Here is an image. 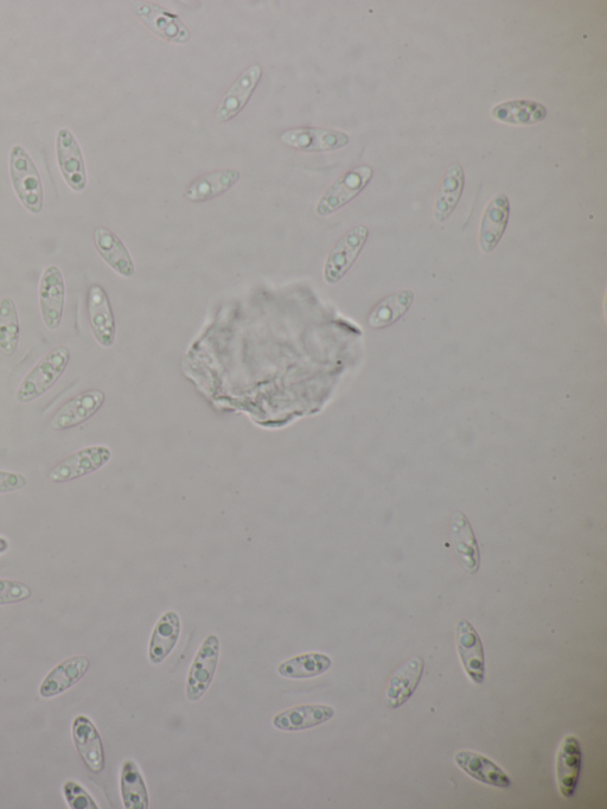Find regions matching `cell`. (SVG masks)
<instances>
[{
	"instance_id": "obj_3",
	"label": "cell",
	"mask_w": 607,
	"mask_h": 809,
	"mask_svg": "<svg viewBox=\"0 0 607 809\" xmlns=\"http://www.w3.org/2000/svg\"><path fill=\"white\" fill-rule=\"evenodd\" d=\"M374 171L368 165H361L348 171L325 191L316 207L319 216H328L353 201L372 181Z\"/></svg>"
},
{
	"instance_id": "obj_35",
	"label": "cell",
	"mask_w": 607,
	"mask_h": 809,
	"mask_svg": "<svg viewBox=\"0 0 607 809\" xmlns=\"http://www.w3.org/2000/svg\"><path fill=\"white\" fill-rule=\"evenodd\" d=\"M10 549V543L3 537H0V554L5 553Z\"/></svg>"
},
{
	"instance_id": "obj_16",
	"label": "cell",
	"mask_w": 607,
	"mask_h": 809,
	"mask_svg": "<svg viewBox=\"0 0 607 809\" xmlns=\"http://www.w3.org/2000/svg\"><path fill=\"white\" fill-rule=\"evenodd\" d=\"M89 667H91V661L87 656L78 655L62 661L44 678L40 687L41 696L51 698L66 692L85 677Z\"/></svg>"
},
{
	"instance_id": "obj_1",
	"label": "cell",
	"mask_w": 607,
	"mask_h": 809,
	"mask_svg": "<svg viewBox=\"0 0 607 809\" xmlns=\"http://www.w3.org/2000/svg\"><path fill=\"white\" fill-rule=\"evenodd\" d=\"M70 361V350L65 346L54 348L27 374L19 385L16 399L27 404L46 394L60 380Z\"/></svg>"
},
{
	"instance_id": "obj_7",
	"label": "cell",
	"mask_w": 607,
	"mask_h": 809,
	"mask_svg": "<svg viewBox=\"0 0 607 809\" xmlns=\"http://www.w3.org/2000/svg\"><path fill=\"white\" fill-rule=\"evenodd\" d=\"M111 457V450L102 445L76 451L50 470V480L63 483L81 479L104 467Z\"/></svg>"
},
{
	"instance_id": "obj_23",
	"label": "cell",
	"mask_w": 607,
	"mask_h": 809,
	"mask_svg": "<svg viewBox=\"0 0 607 809\" xmlns=\"http://www.w3.org/2000/svg\"><path fill=\"white\" fill-rule=\"evenodd\" d=\"M94 244L102 259L120 276L130 278L136 272L129 250L110 229L99 227L94 232Z\"/></svg>"
},
{
	"instance_id": "obj_14",
	"label": "cell",
	"mask_w": 607,
	"mask_h": 809,
	"mask_svg": "<svg viewBox=\"0 0 607 809\" xmlns=\"http://www.w3.org/2000/svg\"><path fill=\"white\" fill-rule=\"evenodd\" d=\"M261 75H263V69L259 65L249 67L245 73H242L220 100L215 114L217 121L226 123L244 110L247 101L252 97L254 89L259 84Z\"/></svg>"
},
{
	"instance_id": "obj_25",
	"label": "cell",
	"mask_w": 607,
	"mask_h": 809,
	"mask_svg": "<svg viewBox=\"0 0 607 809\" xmlns=\"http://www.w3.org/2000/svg\"><path fill=\"white\" fill-rule=\"evenodd\" d=\"M465 184V175L462 165L455 163L450 165L440 184L436 206H434V219L439 222L445 221L456 209L460 197H462Z\"/></svg>"
},
{
	"instance_id": "obj_15",
	"label": "cell",
	"mask_w": 607,
	"mask_h": 809,
	"mask_svg": "<svg viewBox=\"0 0 607 809\" xmlns=\"http://www.w3.org/2000/svg\"><path fill=\"white\" fill-rule=\"evenodd\" d=\"M73 741L82 761L93 773H101L105 769L104 744L91 719L79 716L73 723Z\"/></svg>"
},
{
	"instance_id": "obj_28",
	"label": "cell",
	"mask_w": 607,
	"mask_h": 809,
	"mask_svg": "<svg viewBox=\"0 0 607 809\" xmlns=\"http://www.w3.org/2000/svg\"><path fill=\"white\" fill-rule=\"evenodd\" d=\"M491 116L504 124L528 126L545 120L547 108L535 101L513 100L494 107Z\"/></svg>"
},
{
	"instance_id": "obj_6",
	"label": "cell",
	"mask_w": 607,
	"mask_h": 809,
	"mask_svg": "<svg viewBox=\"0 0 607 809\" xmlns=\"http://www.w3.org/2000/svg\"><path fill=\"white\" fill-rule=\"evenodd\" d=\"M41 315L44 324L50 330L61 326L66 304V285L59 266L51 265L44 270L40 289Z\"/></svg>"
},
{
	"instance_id": "obj_34",
	"label": "cell",
	"mask_w": 607,
	"mask_h": 809,
	"mask_svg": "<svg viewBox=\"0 0 607 809\" xmlns=\"http://www.w3.org/2000/svg\"><path fill=\"white\" fill-rule=\"evenodd\" d=\"M27 477L12 471L0 470V494L15 492L27 486Z\"/></svg>"
},
{
	"instance_id": "obj_24",
	"label": "cell",
	"mask_w": 607,
	"mask_h": 809,
	"mask_svg": "<svg viewBox=\"0 0 607 809\" xmlns=\"http://www.w3.org/2000/svg\"><path fill=\"white\" fill-rule=\"evenodd\" d=\"M181 635V619L175 611H168L156 624L150 640L149 658L158 665L174 651Z\"/></svg>"
},
{
	"instance_id": "obj_18",
	"label": "cell",
	"mask_w": 607,
	"mask_h": 809,
	"mask_svg": "<svg viewBox=\"0 0 607 809\" xmlns=\"http://www.w3.org/2000/svg\"><path fill=\"white\" fill-rule=\"evenodd\" d=\"M424 667L423 659L414 658L395 671L386 691L385 702L389 709H398L412 697L423 677Z\"/></svg>"
},
{
	"instance_id": "obj_22",
	"label": "cell",
	"mask_w": 607,
	"mask_h": 809,
	"mask_svg": "<svg viewBox=\"0 0 607 809\" xmlns=\"http://www.w3.org/2000/svg\"><path fill=\"white\" fill-rule=\"evenodd\" d=\"M452 539L460 565L470 575H476L481 564V554L468 517L462 512L453 515Z\"/></svg>"
},
{
	"instance_id": "obj_20",
	"label": "cell",
	"mask_w": 607,
	"mask_h": 809,
	"mask_svg": "<svg viewBox=\"0 0 607 809\" xmlns=\"http://www.w3.org/2000/svg\"><path fill=\"white\" fill-rule=\"evenodd\" d=\"M458 767L472 779L497 788H509L510 777L488 757L475 751L462 750L455 755Z\"/></svg>"
},
{
	"instance_id": "obj_13",
	"label": "cell",
	"mask_w": 607,
	"mask_h": 809,
	"mask_svg": "<svg viewBox=\"0 0 607 809\" xmlns=\"http://www.w3.org/2000/svg\"><path fill=\"white\" fill-rule=\"evenodd\" d=\"M460 661L470 679L476 684L485 680V655L481 637L468 620H460L456 628Z\"/></svg>"
},
{
	"instance_id": "obj_33",
	"label": "cell",
	"mask_w": 607,
	"mask_h": 809,
	"mask_svg": "<svg viewBox=\"0 0 607 809\" xmlns=\"http://www.w3.org/2000/svg\"><path fill=\"white\" fill-rule=\"evenodd\" d=\"M30 597L31 589L27 584L0 579V605L27 601Z\"/></svg>"
},
{
	"instance_id": "obj_4",
	"label": "cell",
	"mask_w": 607,
	"mask_h": 809,
	"mask_svg": "<svg viewBox=\"0 0 607 809\" xmlns=\"http://www.w3.org/2000/svg\"><path fill=\"white\" fill-rule=\"evenodd\" d=\"M369 231L366 226H357L338 240L332 248L324 266V279L328 284H336L347 275L351 266L359 258L366 245Z\"/></svg>"
},
{
	"instance_id": "obj_5",
	"label": "cell",
	"mask_w": 607,
	"mask_h": 809,
	"mask_svg": "<svg viewBox=\"0 0 607 809\" xmlns=\"http://www.w3.org/2000/svg\"><path fill=\"white\" fill-rule=\"evenodd\" d=\"M220 640L216 635H209L198 649L187 679V698L197 702L212 685L217 664H219Z\"/></svg>"
},
{
	"instance_id": "obj_10",
	"label": "cell",
	"mask_w": 607,
	"mask_h": 809,
	"mask_svg": "<svg viewBox=\"0 0 607 809\" xmlns=\"http://www.w3.org/2000/svg\"><path fill=\"white\" fill-rule=\"evenodd\" d=\"M56 154L60 170L68 186L74 191H82L87 186L85 161L78 140L68 129L57 133Z\"/></svg>"
},
{
	"instance_id": "obj_19",
	"label": "cell",
	"mask_w": 607,
	"mask_h": 809,
	"mask_svg": "<svg viewBox=\"0 0 607 809\" xmlns=\"http://www.w3.org/2000/svg\"><path fill=\"white\" fill-rule=\"evenodd\" d=\"M583 763L580 743L574 736L562 741L557 758V777L562 796L572 798L577 791Z\"/></svg>"
},
{
	"instance_id": "obj_17",
	"label": "cell",
	"mask_w": 607,
	"mask_h": 809,
	"mask_svg": "<svg viewBox=\"0 0 607 809\" xmlns=\"http://www.w3.org/2000/svg\"><path fill=\"white\" fill-rule=\"evenodd\" d=\"M509 214L510 203L507 195H497L490 201L479 229V246L484 253L493 252L501 241L506 232Z\"/></svg>"
},
{
	"instance_id": "obj_32",
	"label": "cell",
	"mask_w": 607,
	"mask_h": 809,
	"mask_svg": "<svg viewBox=\"0 0 607 809\" xmlns=\"http://www.w3.org/2000/svg\"><path fill=\"white\" fill-rule=\"evenodd\" d=\"M68 805L72 809H98L99 806L78 782L68 781L63 786Z\"/></svg>"
},
{
	"instance_id": "obj_27",
	"label": "cell",
	"mask_w": 607,
	"mask_h": 809,
	"mask_svg": "<svg viewBox=\"0 0 607 809\" xmlns=\"http://www.w3.org/2000/svg\"><path fill=\"white\" fill-rule=\"evenodd\" d=\"M413 301L414 293L411 290L396 292L383 298L369 312L368 326L373 329L391 327L392 324L398 322L401 317L407 314V311L412 307Z\"/></svg>"
},
{
	"instance_id": "obj_30",
	"label": "cell",
	"mask_w": 607,
	"mask_h": 809,
	"mask_svg": "<svg viewBox=\"0 0 607 809\" xmlns=\"http://www.w3.org/2000/svg\"><path fill=\"white\" fill-rule=\"evenodd\" d=\"M332 660L328 655L310 653L286 660L278 667L281 677L290 679H310L329 670Z\"/></svg>"
},
{
	"instance_id": "obj_12",
	"label": "cell",
	"mask_w": 607,
	"mask_h": 809,
	"mask_svg": "<svg viewBox=\"0 0 607 809\" xmlns=\"http://www.w3.org/2000/svg\"><path fill=\"white\" fill-rule=\"evenodd\" d=\"M87 310L92 333L99 345L105 348L112 347L115 342L117 328H115L110 298H108L106 291L100 285H93L89 288Z\"/></svg>"
},
{
	"instance_id": "obj_26",
	"label": "cell",
	"mask_w": 607,
	"mask_h": 809,
	"mask_svg": "<svg viewBox=\"0 0 607 809\" xmlns=\"http://www.w3.org/2000/svg\"><path fill=\"white\" fill-rule=\"evenodd\" d=\"M240 173L235 169L216 171L198 177L185 191L184 197L191 202H206L226 193L239 181Z\"/></svg>"
},
{
	"instance_id": "obj_2",
	"label": "cell",
	"mask_w": 607,
	"mask_h": 809,
	"mask_svg": "<svg viewBox=\"0 0 607 809\" xmlns=\"http://www.w3.org/2000/svg\"><path fill=\"white\" fill-rule=\"evenodd\" d=\"M10 175L18 199L30 213L40 214L43 209V184L33 158L21 145H15L10 154Z\"/></svg>"
},
{
	"instance_id": "obj_29",
	"label": "cell",
	"mask_w": 607,
	"mask_h": 809,
	"mask_svg": "<svg viewBox=\"0 0 607 809\" xmlns=\"http://www.w3.org/2000/svg\"><path fill=\"white\" fill-rule=\"evenodd\" d=\"M121 796L127 809H148L150 800L142 773L136 763L127 760L120 779Z\"/></svg>"
},
{
	"instance_id": "obj_11",
	"label": "cell",
	"mask_w": 607,
	"mask_h": 809,
	"mask_svg": "<svg viewBox=\"0 0 607 809\" xmlns=\"http://www.w3.org/2000/svg\"><path fill=\"white\" fill-rule=\"evenodd\" d=\"M105 393L92 390L79 394L60 407L50 422V428L55 431H65L75 428L91 419L105 403Z\"/></svg>"
},
{
	"instance_id": "obj_31",
	"label": "cell",
	"mask_w": 607,
	"mask_h": 809,
	"mask_svg": "<svg viewBox=\"0 0 607 809\" xmlns=\"http://www.w3.org/2000/svg\"><path fill=\"white\" fill-rule=\"evenodd\" d=\"M21 340V322L14 299L4 297L0 301V352L12 358Z\"/></svg>"
},
{
	"instance_id": "obj_8",
	"label": "cell",
	"mask_w": 607,
	"mask_h": 809,
	"mask_svg": "<svg viewBox=\"0 0 607 809\" xmlns=\"http://www.w3.org/2000/svg\"><path fill=\"white\" fill-rule=\"evenodd\" d=\"M280 142L289 148L305 152L334 151L344 148L350 142L347 133L317 129V127H299L285 131Z\"/></svg>"
},
{
	"instance_id": "obj_21",
	"label": "cell",
	"mask_w": 607,
	"mask_h": 809,
	"mask_svg": "<svg viewBox=\"0 0 607 809\" xmlns=\"http://www.w3.org/2000/svg\"><path fill=\"white\" fill-rule=\"evenodd\" d=\"M335 710L328 705H303L278 713L273 725L281 731H303L330 721Z\"/></svg>"
},
{
	"instance_id": "obj_9",
	"label": "cell",
	"mask_w": 607,
	"mask_h": 809,
	"mask_svg": "<svg viewBox=\"0 0 607 809\" xmlns=\"http://www.w3.org/2000/svg\"><path fill=\"white\" fill-rule=\"evenodd\" d=\"M134 15L140 19L153 33L163 40L175 43H187L190 31L177 15L171 14L162 6L152 3H139L132 6Z\"/></svg>"
}]
</instances>
